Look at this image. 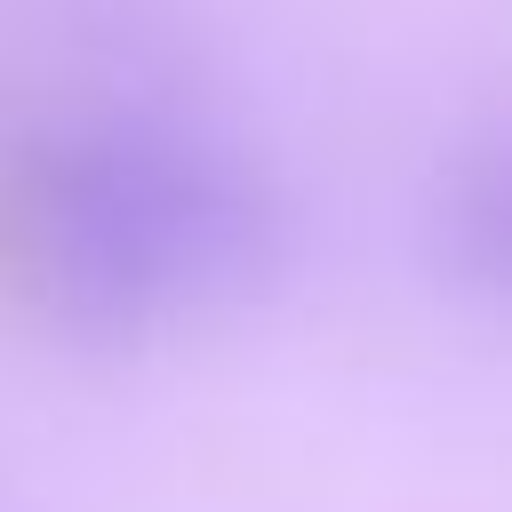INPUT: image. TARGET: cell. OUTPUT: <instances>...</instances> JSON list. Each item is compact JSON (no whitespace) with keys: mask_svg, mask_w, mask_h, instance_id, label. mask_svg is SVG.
<instances>
[{"mask_svg":"<svg viewBox=\"0 0 512 512\" xmlns=\"http://www.w3.org/2000/svg\"><path fill=\"white\" fill-rule=\"evenodd\" d=\"M0 256L64 336L144 344L272 288L288 264V192L192 112L88 104L8 144Z\"/></svg>","mask_w":512,"mask_h":512,"instance_id":"cell-1","label":"cell"},{"mask_svg":"<svg viewBox=\"0 0 512 512\" xmlns=\"http://www.w3.org/2000/svg\"><path fill=\"white\" fill-rule=\"evenodd\" d=\"M424 256L448 288L512 312V128L464 136L424 184Z\"/></svg>","mask_w":512,"mask_h":512,"instance_id":"cell-2","label":"cell"}]
</instances>
